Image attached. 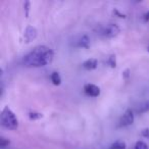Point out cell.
<instances>
[{"instance_id": "6da1fadb", "label": "cell", "mask_w": 149, "mask_h": 149, "mask_svg": "<svg viewBox=\"0 0 149 149\" xmlns=\"http://www.w3.org/2000/svg\"><path fill=\"white\" fill-rule=\"evenodd\" d=\"M53 57L54 52L51 48L45 45H39L24 56L23 63L28 68H42L51 63Z\"/></svg>"}, {"instance_id": "7a4b0ae2", "label": "cell", "mask_w": 149, "mask_h": 149, "mask_svg": "<svg viewBox=\"0 0 149 149\" xmlns=\"http://www.w3.org/2000/svg\"><path fill=\"white\" fill-rule=\"evenodd\" d=\"M0 122H1L2 127H4L7 130L15 131L19 128V120H17V116L7 105L4 106V108L1 111Z\"/></svg>"}, {"instance_id": "3957f363", "label": "cell", "mask_w": 149, "mask_h": 149, "mask_svg": "<svg viewBox=\"0 0 149 149\" xmlns=\"http://www.w3.org/2000/svg\"><path fill=\"white\" fill-rule=\"evenodd\" d=\"M120 29L116 24H109L101 30V35L105 38H113L120 34Z\"/></svg>"}, {"instance_id": "277c9868", "label": "cell", "mask_w": 149, "mask_h": 149, "mask_svg": "<svg viewBox=\"0 0 149 149\" xmlns=\"http://www.w3.org/2000/svg\"><path fill=\"white\" fill-rule=\"evenodd\" d=\"M135 116H134V112L132 109H127L124 112L123 116L120 118V122H118V126L120 127H128L134 123Z\"/></svg>"}, {"instance_id": "5b68a950", "label": "cell", "mask_w": 149, "mask_h": 149, "mask_svg": "<svg viewBox=\"0 0 149 149\" xmlns=\"http://www.w3.org/2000/svg\"><path fill=\"white\" fill-rule=\"evenodd\" d=\"M37 34L38 32L36 28H34L33 26H28L25 29V32H24V41H25V43H31L33 40L36 39Z\"/></svg>"}, {"instance_id": "8992f818", "label": "cell", "mask_w": 149, "mask_h": 149, "mask_svg": "<svg viewBox=\"0 0 149 149\" xmlns=\"http://www.w3.org/2000/svg\"><path fill=\"white\" fill-rule=\"evenodd\" d=\"M84 91L90 97H98L100 95V88L94 84H86L84 86Z\"/></svg>"}, {"instance_id": "52a82bcc", "label": "cell", "mask_w": 149, "mask_h": 149, "mask_svg": "<svg viewBox=\"0 0 149 149\" xmlns=\"http://www.w3.org/2000/svg\"><path fill=\"white\" fill-rule=\"evenodd\" d=\"M82 65H83V68L87 70H95L98 65V60L96 59V58H89V59L85 60Z\"/></svg>"}, {"instance_id": "ba28073f", "label": "cell", "mask_w": 149, "mask_h": 149, "mask_svg": "<svg viewBox=\"0 0 149 149\" xmlns=\"http://www.w3.org/2000/svg\"><path fill=\"white\" fill-rule=\"evenodd\" d=\"M78 46L81 48H85L88 49L90 47V38L87 35H84L80 38V40L78 41Z\"/></svg>"}, {"instance_id": "9c48e42d", "label": "cell", "mask_w": 149, "mask_h": 149, "mask_svg": "<svg viewBox=\"0 0 149 149\" xmlns=\"http://www.w3.org/2000/svg\"><path fill=\"white\" fill-rule=\"evenodd\" d=\"M50 80H51L52 84L55 86H59L61 84V78H60V74L57 72H53L50 74Z\"/></svg>"}, {"instance_id": "30bf717a", "label": "cell", "mask_w": 149, "mask_h": 149, "mask_svg": "<svg viewBox=\"0 0 149 149\" xmlns=\"http://www.w3.org/2000/svg\"><path fill=\"white\" fill-rule=\"evenodd\" d=\"M109 149H127V144L123 140H116L110 145Z\"/></svg>"}, {"instance_id": "8fae6325", "label": "cell", "mask_w": 149, "mask_h": 149, "mask_svg": "<svg viewBox=\"0 0 149 149\" xmlns=\"http://www.w3.org/2000/svg\"><path fill=\"white\" fill-rule=\"evenodd\" d=\"M43 118V114L41 112H38V111H31L29 113V118L31 120H38L40 118Z\"/></svg>"}, {"instance_id": "7c38bea8", "label": "cell", "mask_w": 149, "mask_h": 149, "mask_svg": "<svg viewBox=\"0 0 149 149\" xmlns=\"http://www.w3.org/2000/svg\"><path fill=\"white\" fill-rule=\"evenodd\" d=\"M106 63H107L111 68H116V55H114V54H111V55L107 58V61H106Z\"/></svg>"}, {"instance_id": "4fadbf2b", "label": "cell", "mask_w": 149, "mask_h": 149, "mask_svg": "<svg viewBox=\"0 0 149 149\" xmlns=\"http://www.w3.org/2000/svg\"><path fill=\"white\" fill-rule=\"evenodd\" d=\"M135 149H149L148 145L143 141H137L135 144Z\"/></svg>"}, {"instance_id": "5bb4252c", "label": "cell", "mask_w": 149, "mask_h": 149, "mask_svg": "<svg viewBox=\"0 0 149 149\" xmlns=\"http://www.w3.org/2000/svg\"><path fill=\"white\" fill-rule=\"evenodd\" d=\"M149 111V100L145 101L142 105L140 106V109H139V112L140 113H143V112H147Z\"/></svg>"}, {"instance_id": "9a60e30c", "label": "cell", "mask_w": 149, "mask_h": 149, "mask_svg": "<svg viewBox=\"0 0 149 149\" xmlns=\"http://www.w3.org/2000/svg\"><path fill=\"white\" fill-rule=\"evenodd\" d=\"M9 144H10V141H9L8 139L4 138V137H1V138H0V147H1V148H5V147H7Z\"/></svg>"}, {"instance_id": "2e32d148", "label": "cell", "mask_w": 149, "mask_h": 149, "mask_svg": "<svg viewBox=\"0 0 149 149\" xmlns=\"http://www.w3.org/2000/svg\"><path fill=\"white\" fill-rule=\"evenodd\" d=\"M30 6H31V2H30V1H25V2H24V10H25V15H26V17H29Z\"/></svg>"}, {"instance_id": "e0dca14e", "label": "cell", "mask_w": 149, "mask_h": 149, "mask_svg": "<svg viewBox=\"0 0 149 149\" xmlns=\"http://www.w3.org/2000/svg\"><path fill=\"white\" fill-rule=\"evenodd\" d=\"M113 15H116V17H120V19H126V15H124V13H120V10H118V8H114L113 9Z\"/></svg>"}, {"instance_id": "ac0fdd59", "label": "cell", "mask_w": 149, "mask_h": 149, "mask_svg": "<svg viewBox=\"0 0 149 149\" xmlns=\"http://www.w3.org/2000/svg\"><path fill=\"white\" fill-rule=\"evenodd\" d=\"M141 135H142V137H144V138H149V129L148 128L143 129V130L141 131Z\"/></svg>"}, {"instance_id": "d6986e66", "label": "cell", "mask_w": 149, "mask_h": 149, "mask_svg": "<svg viewBox=\"0 0 149 149\" xmlns=\"http://www.w3.org/2000/svg\"><path fill=\"white\" fill-rule=\"evenodd\" d=\"M123 76H124L125 79L128 80V79H129V77H130V70H129V68H127V70H125L124 72H123Z\"/></svg>"}, {"instance_id": "ffe728a7", "label": "cell", "mask_w": 149, "mask_h": 149, "mask_svg": "<svg viewBox=\"0 0 149 149\" xmlns=\"http://www.w3.org/2000/svg\"><path fill=\"white\" fill-rule=\"evenodd\" d=\"M143 19H144L145 23H148V22H149V10L146 11V13H144V17H143Z\"/></svg>"}, {"instance_id": "44dd1931", "label": "cell", "mask_w": 149, "mask_h": 149, "mask_svg": "<svg viewBox=\"0 0 149 149\" xmlns=\"http://www.w3.org/2000/svg\"><path fill=\"white\" fill-rule=\"evenodd\" d=\"M147 51L149 52V45H148V47H147Z\"/></svg>"}]
</instances>
